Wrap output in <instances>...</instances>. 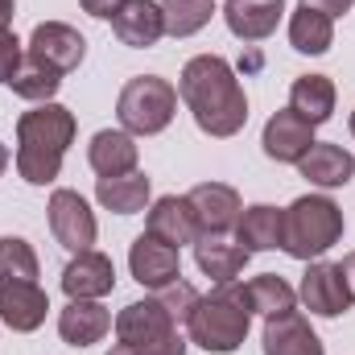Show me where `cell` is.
<instances>
[{
  "instance_id": "obj_3",
  "label": "cell",
  "mask_w": 355,
  "mask_h": 355,
  "mask_svg": "<svg viewBox=\"0 0 355 355\" xmlns=\"http://www.w3.org/2000/svg\"><path fill=\"white\" fill-rule=\"evenodd\" d=\"M248 327H252L248 285H236V281L215 285V289H211L207 297H198L194 310L186 314L190 343L202 347V352H215V355L236 352V347L248 339Z\"/></svg>"
},
{
  "instance_id": "obj_38",
  "label": "cell",
  "mask_w": 355,
  "mask_h": 355,
  "mask_svg": "<svg viewBox=\"0 0 355 355\" xmlns=\"http://www.w3.org/2000/svg\"><path fill=\"white\" fill-rule=\"evenodd\" d=\"M107 355H137V347H124V343H116V347H112Z\"/></svg>"
},
{
  "instance_id": "obj_1",
  "label": "cell",
  "mask_w": 355,
  "mask_h": 355,
  "mask_svg": "<svg viewBox=\"0 0 355 355\" xmlns=\"http://www.w3.org/2000/svg\"><path fill=\"white\" fill-rule=\"evenodd\" d=\"M178 95L186 99L194 124L207 137H236L248 124V95L240 87L236 71L219 54H198L182 67Z\"/></svg>"
},
{
  "instance_id": "obj_28",
  "label": "cell",
  "mask_w": 355,
  "mask_h": 355,
  "mask_svg": "<svg viewBox=\"0 0 355 355\" xmlns=\"http://www.w3.org/2000/svg\"><path fill=\"white\" fill-rule=\"evenodd\" d=\"M248 302H252V314H265V318H277V314H289L297 293L285 277L277 272H265L257 281H248Z\"/></svg>"
},
{
  "instance_id": "obj_33",
  "label": "cell",
  "mask_w": 355,
  "mask_h": 355,
  "mask_svg": "<svg viewBox=\"0 0 355 355\" xmlns=\"http://www.w3.org/2000/svg\"><path fill=\"white\" fill-rule=\"evenodd\" d=\"M137 355H186V339L174 331V335H166V339H157V343L137 347Z\"/></svg>"
},
{
  "instance_id": "obj_34",
  "label": "cell",
  "mask_w": 355,
  "mask_h": 355,
  "mask_svg": "<svg viewBox=\"0 0 355 355\" xmlns=\"http://www.w3.org/2000/svg\"><path fill=\"white\" fill-rule=\"evenodd\" d=\"M83 4V12L87 17H99V21H112L116 17V8L124 4V0H79Z\"/></svg>"
},
{
  "instance_id": "obj_24",
  "label": "cell",
  "mask_w": 355,
  "mask_h": 355,
  "mask_svg": "<svg viewBox=\"0 0 355 355\" xmlns=\"http://www.w3.org/2000/svg\"><path fill=\"white\" fill-rule=\"evenodd\" d=\"M289 107L306 124H327L335 112V83L327 75H297L289 87Z\"/></svg>"
},
{
  "instance_id": "obj_11",
  "label": "cell",
  "mask_w": 355,
  "mask_h": 355,
  "mask_svg": "<svg viewBox=\"0 0 355 355\" xmlns=\"http://www.w3.org/2000/svg\"><path fill=\"white\" fill-rule=\"evenodd\" d=\"M302 302L310 314L318 318H339L347 306H352V293H347V281L339 265H327V261H314V265L302 272Z\"/></svg>"
},
{
  "instance_id": "obj_19",
  "label": "cell",
  "mask_w": 355,
  "mask_h": 355,
  "mask_svg": "<svg viewBox=\"0 0 355 355\" xmlns=\"http://www.w3.org/2000/svg\"><path fill=\"white\" fill-rule=\"evenodd\" d=\"M87 162L99 178H120L137 170V141L132 132H120V128H103L95 132L87 145Z\"/></svg>"
},
{
  "instance_id": "obj_20",
  "label": "cell",
  "mask_w": 355,
  "mask_h": 355,
  "mask_svg": "<svg viewBox=\"0 0 355 355\" xmlns=\"http://www.w3.org/2000/svg\"><path fill=\"white\" fill-rule=\"evenodd\" d=\"M297 170L306 182H314V186H322V190H335V186H347L355 174V157L343 149V145H331V141H314L310 145V153L297 162Z\"/></svg>"
},
{
  "instance_id": "obj_17",
  "label": "cell",
  "mask_w": 355,
  "mask_h": 355,
  "mask_svg": "<svg viewBox=\"0 0 355 355\" xmlns=\"http://www.w3.org/2000/svg\"><path fill=\"white\" fill-rule=\"evenodd\" d=\"M265 355H327L322 352V339L310 331V322L289 310V314H277L265 322Z\"/></svg>"
},
{
  "instance_id": "obj_35",
  "label": "cell",
  "mask_w": 355,
  "mask_h": 355,
  "mask_svg": "<svg viewBox=\"0 0 355 355\" xmlns=\"http://www.w3.org/2000/svg\"><path fill=\"white\" fill-rule=\"evenodd\" d=\"M302 4H306V8H318V12H327V17L335 21V17H343V12L352 8L355 0H302Z\"/></svg>"
},
{
  "instance_id": "obj_6",
  "label": "cell",
  "mask_w": 355,
  "mask_h": 355,
  "mask_svg": "<svg viewBox=\"0 0 355 355\" xmlns=\"http://www.w3.org/2000/svg\"><path fill=\"white\" fill-rule=\"evenodd\" d=\"M46 211H50V232L67 252H91L99 223H95V211L79 190H54Z\"/></svg>"
},
{
  "instance_id": "obj_4",
  "label": "cell",
  "mask_w": 355,
  "mask_h": 355,
  "mask_svg": "<svg viewBox=\"0 0 355 355\" xmlns=\"http://www.w3.org/2000/svg\"><path fill=\"white\" fill-rule=\"evenodd\" d=\"M343 240V211L327 194H302L285 211V236L281 248L293 261H318Z\"/></svg>"
},
{
  "instance_id": "obj_29",
  "label": "cell",
  "mask_w": 355,
  "mask_h": 355,
  "mask_svg": "<svg viewBox=\"0 0 355 355\" xmlns=\"http://www.w3.org/2000/svg\"><path fill=\"white\" fill-rule=\"evenodd\" d=\"M215 12V0H162V17H166V33L170 37H190L198 33Z\"/></svg>"
},
{
  "instance_id": "obj_36",
  "label": "cell",
  "mask_w": 355,
  "mask_h": 355,
  "mask_svg": "<svg viewBox=\"0 0 355 355\" xmlns=\"http://www.w3.org/2000/svg\"><path fill=\"white\" fill-rule=\"evenodd\" d=\"M339 272H343V281H347V293H352V302H355V252H347V257H343Z\"/></svg>"
},
{
  "instance_id": "obj_15",
  "label": "cell",
  "mask_w": 355,
  "mask_h": 355,
  "mask_svg": "<svg viewBox=\"0 0 355 355\" xmlns=\"http://www.w3.org/2000/svg\"><path fill=\"white\" fill-rule=\"evenodd\" d=\"M112 33L132 46V50H145V46H157L162 33H166V17H162V4L153 0H124L112 17Z\"/></svg>"
},
{
  "instance_id": "obj_8",
  "label": "cell",
  "mask_w": 355,
  "mask_h": 355,
  "mask_svg": "<svg viewBox=\"0 0 355 355\" xmlns=\"http://www.w3.org/2000/svg\"><path fill=\"white\" fill-rule=\"evenodd\" d=\"M83 54H87L83 33L71 29V25H62V21H42V25L29 33V58L54 67L58 75L75 71V67L83 62Z\"/></svg>"
},
{
  "instance_id": "obj_9",
  "label": "cell",
  "mask_w": 355,
  "mask_h": 355,
  "mask_svg": "<svg viewBox=\"0 0 355 355\" xmlns=\"http://www.w3.org/2000/svg\"><path fill=\"white\" fill-rule=\"evenodd\" d=\"M186 198H190L198 236H223V232H232L236 219H240V211H244L240 207V194L232 186H223V182H202Z\"/></svg>"
},
{
  "instance_id": "obj_26",
  "label": "cell",
  "mask_w": 355,
  "mask_h": 355,
  "mask_svg": "<svg viewBox=\"0 0 355 355\" xmlns=\"http://www.w3.org/2000/svg\"><path fill=\"white\" fill-rule=\"evenodd\" d=\"M331 42H335V21H331L327 12L302 4V8L289 17V46H293L297 54H327Z\"/></svg>"
},
{
  "instance_id": "obj_5",
  "label": "cell",
  "mask_w": 355,
  "mask_h": 355,
  "mask_svg": "<svg viewBox=\"0 0 355 355\" xmlns=\"http://www.w3.org/2000/svg\"><path fill=\"white\" fill-rule=\"evenodd\" d=\"M174 112H178V91L174 83H166L157 75L128 79L120 99H116V116H120L124 132H132V137H153V132L170 128Z\"/></svg>"
},
{
  "instance_id": "obj_25",
  "label": "cell",
  "mask_w": 355,
  "mask_h": 355,
  "mask_svg": "<svg viewBox=\"0 0 355 355\" xmlns=\"http://www.w3.org/2000/svg\"><path fill=\"white\" fill-rule=\"evenodd\" d=\"M95 198L107 211H116V215H137L149 202V178L141 174V170L120 174V178H99L95 182Z\"/></svg>"
},
{
  "instance_id": "obj_12",
  "label": "cell",
  "mask_w": 355,
  "mask_h": 355,
  "mask_svg": "<svg viewBox=\"0 0 355 355\" xmlns=\"http://www.w3.org/2000/svg\"><path fill=\"white\" fill-rule=\"evenodd\" d=\"M62 289L71 302H99L103 293L116 289V268H112V257L103 252H75V261L62 268Z\"/></svg>"
},
{
  "instance_id": "obj_16",
  "label": "cell",
  "mask_w": 355,
  "mask_h": 355,
  "mask_svg": "<svg viewBox=\"0 0 355 355\" xmlns=\"http://www.w3.org/2000/svg\"><path fill=\"white\" fill-rule=\"evenodd\" d=\"M281 12H285V0H227L223 4L227 29L240 42H265L268 33H277Z\"/></svg>"
},
{
  "instance_id": "obj_31",
  "label": "cell",
  "mask_w": 355,
  "mask_h": 355,
  "mask_svg": "<svg viewBox=\"0 0 355 355\" xmlns=\"http://www.w3.org/2000/svg\"><path fill=\"white\" fill-rule=\"evenodd\" d=\"M157 297H162V306L174 314V322H186V314H190V310H194V302H198L194 285H186V281H174V285L157 289Z\"/></svg>"
},
{
  "instance_id": "obj_7",
  "label": "cell",
  "mask_w": 355,
  "mask_h": 355,
  "mask_svg": "<svg viewBox=\"0 0 355 355\" xmlns=\"http://www.w3.org/2000/svg\"><path fill=\"white\" fill-rule=\"evenodd\" d=\"M174 331H178L174 314L162 306L157 293L145 297V302H132V306H124L116 314V339L124 347H145V343H157V339H166Z\"/></svg>"
},
{
  "instance_id": "obj_23",
  "label": "cell",
  "mask_w": 355,
  "mask_h": 355,
  "mask_svg": "<svg viewBox=\"0 0 355 355\" xmlns=\"http://www.w3.org/2000/svg\"><path fill=\"white\" fill-rule=\"evenodd\" d=\"M107 331H112V314H107L99 302H71V306L58 314V335H62V343H71V347H91V343H99Z\"/></svg>"
},
{
  "instance_id": "obj_37",
  "label": "cell",
  "mask_w": 355,
  "mask_h": 355,
  "mask_svg": "<svg viewBox=\"0 0 355 355\" xmlns=\"http://www.w3.org/2000/svg\"><path fill=\"white\" fill-rule=\"evenodd\" d=\"M12 12H17V4H12V0H0V29H8Z\"/></svg>"
},
{
  "instance_id": "obj_30",
  "label": "cell",
  "mask_w": 355,
  "mask_h": 355,
  "mask_svg": "<svg viewBox=\"0 0 355 355\" xmlns=\"http://www.w3.org/2000/svg\"><path fill=\"white\" fill-rule=\"evenodd\" d=\"M0 281H37V252L21 236H0Z\"/></svg>"
},
{
  "instance_id": "obj_40",
  "label": "cell",
  "mask_w": 355,
  "mask_h": 355,
  "mask_svg": "<svg viewBox=\"0 0 355 355\" xmlns=\"http://www.w3.org/2000/svg\"><path fill=\"white\" fill-rule=\"evenodd\" d=\"M352 132H355V112H352Z\"/></svg>"
},
{
  "instance_id": "obj_21",
  "label": "cell",
  "mask_w": 355,
  "mask_h": 355,
  "mask_svg": "<svg viewBox=\"0 0 355 355\" xmlns=\"http://www.w3.org/2000/svg\"><path fill=\"white\" fill-rule=\"evenodd\" d=\"M281 236H285V211L257 202L248 211H240L236 219V244H244L248 252H272L281 248Z\"/></svg>"
},
{
  "instance_id": "obj_2",
  "label": "cell",
  "mask_w": 355,
  "mask_h": 355,
  "mask_svg": "<svg viewBox=\"0 0 355 355\" xmlns=\"http://www.w3.org/2000/svg\"><path fill=\"white\" fill-rule=\"evenodd\" d=\"M75 141V112L62 103H42L17 120V174L29 186H50Z\"/></svg>"
},
{
  "instance_id": "obj_14",
  "label": "cell",
  "mask_w": 355,
  "mask_h": 355,
  "mask_svg": "<svg viewBox=\"0 0 355 355\" xmlns=\"http://www.w3.org/2000/svg\"><path fill=\"white\" fill-rule=\"evenodd\" d=\"M261 145H265V153L272 157V162L297 166V162L310 153V145H314V124H306L293 107H285V112H277V116L265 124Z\"/></svg>"
},
{
  "instance_id": "obj_22",
  "label": "cell",
  "mask_w": 355,
  "mask_h": 355,
  "mask_svg": "<svg viewBox=\"0 0 355 355\" xmlns=\"http://www.w3.org/2000/svg\"><path fill=\"white\" fill-rule=\"evenodd\" d=\"M248 248L244 244H227L223 236H198L194 240V261H198V268L215 281V285H223V281H236L240 272H244V265H248Z\"/></svg>"
},
{
  "instance_id": "obj_18",
  "label": "cell",
  "mask_w": 355,
  "mask_h": 355,
  "mask_svg": "<svg viewBox=\"0 0 355 355\" xmlns=\"http://www.w3.org/2000/svg\"><path fill=\"white\" fill-rule=\"evenodd\" d=\"M149 236L166 240V244H194L198 240V223H194V211H190V198H178V194H166L149 207Z\"/></svg>"
},
{
  "instance_id": "obj_13",
  "label": "cell",
  "mask_w": 355,
  "mask_h": 355,
  "mask_svg": "<svg viewBox=\"0 0 355 355\" xmlns=\"http://www.w3.org/2000/svg\"><path fill=\"white\" fill-rule=\"evenodd\" d=\"M50 297L37 281H0V322L12 331H37L46 322Z\"/></svg>"
},
{
  "instance_id": "obj_10",
  "label": "cell",
  "mask_w": 355,
  "mask_h": 355,
  "mask_svg": "<svg viewBox=\"0 0 355 355\" xmlns=\"http://www.w3.org/2000/svg\"><path fill=\"white\" fill-rule=\"evenodd\" d=\"M128 268L132 277L145 285V289H166L182 277V261H178V248L157 240V236H137L132 248H128Z\"/></svg>"
},
{
  "instance_id": "obj_39",
  "label": "cell",
  "mask_w": 355,
  "mask_h": 355,
  "mask_svg": "<svg viewBox=\"0 0 355 355\" xmlns=\"http://www.w3.org/2000/svg\"><path fill=\"white\" fill-rule=\"evenodd\" d=\"M4 166H8V149H4V141H0V174H4Z\"/></svg>"
},
{
  "instance_id": "obj_27",
  "label": "cell",
  "mask_w": 355,
  "mask_h": 355,
  "mask_svg": "<svg viewBox=\"0 0 355 355\" xmlns=\"http://www.w3.org/2000/svg\"><path fill=\"white\" fill-rule=\"evenodd\" d=\"M8 87L17 91L21 99H42V103H50L58 87H62V75L54 71V67H46V62H37V58H21V67H17V75L8 79Z\"/></svg>"
},
{
  "instance_id": "obj_32",
  "label": "cell",
  "mask_w": 355,
  "mask_h": 355,
  "mask_svg": "<svg viewBox=\"0 0 355 355\" xmlns=\"http://www.w3.org/2000/svg\"><path fill=\"white\" fill-rule=\"evenodd\" d=\"M17 67H21V42L8 29H0V83H8L17 75Z\"/></svg>"
}]
</instances>
